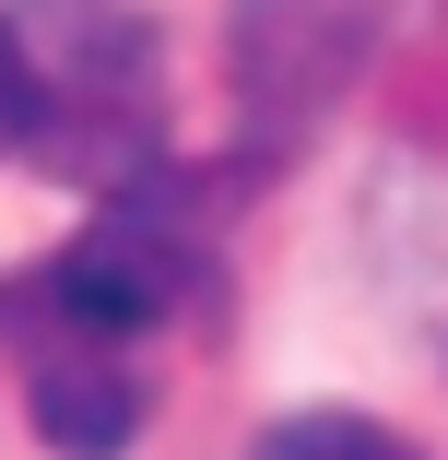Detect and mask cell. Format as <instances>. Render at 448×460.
Segmentation results:
<instances>
[{"label":"cell","instance_id":"obj_1","mask_svg":"<svg viewBox=\"0 0 448 460\" xmlns=\"http://www.w3.org/2000/svg\"><path fill=\"white\" fill-rule=\"evenodd\" d=\"M13 154L71 190H130L165 165V48L142 0H13Z\"/></svg>","mask_w":448,"mask_h":460},{"label":"cell","instance_id":"obj_2","mask_svg":"<svg viewBox=\"0 0 448 460\" xmlns=\"http://www.w3.org/2000/svg\"><path fill=\"white\" fill-rule=\"evenodd\" d=\"M24 284H36L59 319H83V331L142 342V331H165L177 307H201V296H213V236H201V201L154 165V177H130V190H107V213L83 225L71 248H48Z\"/></svg>","mask_w":448,"mask_h":460},{"label":"cell","instance_id":"obj_3","mask_svg":"<svg viewBox=\"0 0 448 460\" xmlns=\"http://www.w3.org/2000/svg\"><path fill=\"white\" fill-rule=\"evenodd\" d=\"M0 342H13L24 413H36V437H48L59 460H119V448L142 437V366H130V342L59 319L24 271L0 284Z\"/></svg>","mask_w":448,"mask_h":460},{"label":"cell","instance_id":"obj_4","mask_svg":"<svg viewBox=\"0 0 448 460\" xmlns=\"http://www.w3.org/2000/svg\"><path fill=\"white\" fill-rule=\"evenodd\" d=\"M248 460H425V448L390 437L378 413H284V425H259Z\"/></svg>","mask_w":448,"mask_h":460},{"label":"cell","instance_id":"obj_5","mask_svg":"<svg viewBox=\"0 0 448 460\" xmlns=\"http://www.w3.org/2000/svg\"><path fill=\"white\" fill-rule=\"evenodd\" d=\"M0 154H13V59H0Z\"/></svg>","mask_w":448,"mask_h":460}]
</instances>
